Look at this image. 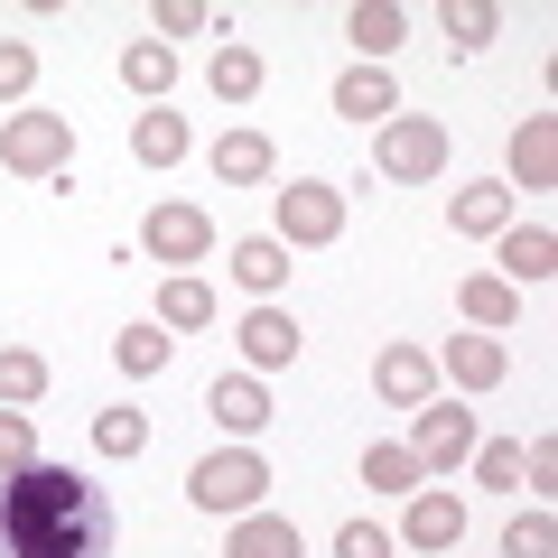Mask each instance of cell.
<instances>
[{
	"label": "cell",
	"mask_w": 558,
	"mask_h": 558,
	"mask_svg": "<svg viewBox=\"0 0 558 558\" xmlns=\"http://www.w3.org/2000/svg\"><path fill=\"white\" fill-rule=\"evenodd\" d=\"M0 558H112V494L47 457L0 475Z\"/></svg>",
	"instance_id": "6da1fadb"
},
{
	"label": "cell",
	"mask_w": 558,
	"mask_h": 558,
	"mask_svg": "<svg viewBox=\"0 0 558 558\" xmlns=\"http://www.w3.org/2000/svg\"><path fill=\"white\" fill-rule=\"evenodd\" d=\"M260 494H270V465L252 457V447H215V457L196 465V475H186V502H196V512H260Z\"/></svg>",
	"instance_id": "7a4b0ae2"
},
{
	"label": "cell",
	"mask_w": 558,
	"mask_h": 558,
	"mask_svg": "<svg viewBox=\"0 0 558 558\" xmlns=\"http://www.w3.org/2000/svg\"><path fill=\"white\" fill-rule=\"evenodd\" d=\"M373 159H381V178H400V186L447 178V121H428V112H391V121H381V140H373Z\"/></svg>",
	"instance_id": "3957f363"
},
{
	"label": "cell",
	"mask_w": 558,
	"mask_h": 558,
	"mask_svg": "<svg viewBox=\"0 0 558 558\" xmlns=\"http://www.w3.org/2000/svg\"><path fill=\"white\" fill-rule=\"evenodd\" d=\"M0 168H20V178H65L75 168V121L65 112H20L0 131Z\"/></svg>",
	"instance_id": "277c9868"
},
{
	"label": "cell",
	"mask_w": 558,
	"mask_h": 558,
	"mask_svg": "<svg viewBox=\"0 0 558 558\" xmlns=\"http://www.w3.org/2000/svg\"><path fill=\"white\" fill-rule=\"evenodd\" d=\"M270 223H279L270 242H299V252H317V242H336V233H344V186H317V178L279 186Z\"/></svg>",
	"instance_id": "5b68a950"
},
{
	"label": "cell",
	"mask_w": 558,
	"mask_h": 558,
	"mask_svg": "<svg viewBox=\"0 0 558 558\" xmlns=\"http://www.w3.org/2000/svg\"><path fill=\"white\" fill-rule=\"evenodd\" d=\"M418 457V475H438V465H465L475 457V410H457V400H418L410 410V438H400Z\"/></svg>",
	"instance_id": "8992f818"
},
{
	"label": "cell",
	"mask_w": 558,
	"mask_h": 558,
	"mask_svg": "<svg viewBox=\"0 0 558 558\" xmlns=\"http://www.w3.org/2000/svg\"><path fill=\"white\" fill-rule=\"evenodd\" d=\"M373 391L391 400V410H418V400H438V354H428V344H381Z\"/></svg>",
	"instance_id": "52a82bcc"
},
{
	"label": "cell",
	"mask_w": 558,
	"mask_h": 558,
	"mask_svg": "<svg viewBox=\"0 0 558 558\" xmlns=\"http://www.w3.org/2000/svg\"><path fill=\"white\" fill-rule=\"evenodd\" d=\"M149 260H205L215 252V215L205 205H149Z\"/></svg>",
	"instance_id": "ba28073f"
},
{
	"label": "cell",
	"mask_w": 558,
	"mask_h": 558,
	"mask_svg": "<svg viewBox=\"0 0 558 558\" xmlns=\"http://www.w3.org/2000/svg\"><path fill=\"white\" fill-rule=\"evenodd\" d=\"M233 344H242V363H252V373H279V363H299V317H289V307H252V317L233 326Z\"/></svg>",
	"instance_id": "9c48e42d"
},
{
	"label": "cell",
	"mask_w": 558,
	"mask_h": 558,
	"mask_svg": "<svg viewBox=\"0 0 558 558\" xmlns=\"http://www.w3.org/2000/svg\"><path fill=\"white\" fill-rule=\"evenodd\" d=\"M400 531H410V549L447 558V549L465 539V502H457V494H428V484H418V494H410V521H400Z\"/></svg>",
	"instance_id": "30bf717a"
},
{
	"label": "cell",
	"mask_w": 558,
	"mask_h": 558,
	"mask_svg": "<svg viewBox=\"0 0 558 558\" xmlns=\"http://www.w3.org/2000/svg\"><path fill=\"white\" fill-rule=\"evenodd\" d=\"M336 112H344V121H373V131H381V121L400 112L391 65H344V75H336Z\"/></svg>",
	"instance_id": "8fae6325"
},
{
	"label": "cell",
	"mask_w": 558,
	"mask_h": 558,
	"mask_svg": "<svg viewBox=\"0 0 558 558\" xmlns=\"http://www.w3.org/2000/svg\"><path fill=\"white\" fill-rule=\"evenodd\" d=\"M502 242V270L494 279H512V289H539V279L558 270V233L549 223H512V233H494Z\"/></svg>",
	"instance_id": "7c38bea8"
},
{
	"label": "cell",
	"mask_w": 558,
	"mask_h": 558,
	"mask_svg": "<svg viewBox=\"0 0 558 558\" xmlns=\"http://www.w3.org/2000/svg\"><path fill=\"white\" fill-rule=\"evenodd\" d=\"M457 307H465L475 336H502V326L521 317V289H512V279H494V270H465L457 279Z\"/></svg>",
	"instance_id": "4fadbf2b"
},
{
	"label": "cell",
	"mask_w": 558,
	"mask_h": 558,
	"mask_svg": "<svg viewBox=\"0 0 558 558\" xmlns=\"http://www.w3.org/2000/svg\"><path fill=\"white\" fill-rule=\"evenodd\" d=\"M512 178L521 186H558V112H531L512 131Z\"/></svg>",
	"instance_id": "5bb4252c"
},
{
	"label": "cell",
	"mask_w": 558,
	"mask_h": 558,
	"mask_svg": "<svg viewBox=\"0 0 558 558\" xmlns=\"http://www.w3.org/2000/svg\"><path fill=\"white\" fill-rule=\"evenodd\" d=\"M233 279H242V289H252L260 307H270L279 289H289V242H270V233H252V242H233Z\"/></svg>",
	"instance_id": "9a60e30c"
},
{
	"label": "cell",
	"mask_w": 558,
	"mask_h": 558,
	"mask_svg": "<svg viewBox=\"0 0 558 558\" xmlns=\"http://www.w3.org/2000/svg\"><path fill=\"white\" fill-rule=\"evenodd\" d=\"M205 410H215L223 428H233V438H260V428H270V391H260L252 373H233V381H215V391H205Z\"/></svg>",
	"instance_id": "2e32d148"
},
{
	"label": "cell",
	"mask_w": 558,
	"mask_h": 558,
	"mask_svg": "<svg viewBox=\"0 0 558 558\" xmlns=\"http://www.w3.org/2000/svg\"><path fill=\"white\" fill-rule=\"evenodd\" d=\"M344 38L363 47V65H381V57H391L400 38H410V10H400V0H363L354 20H344Z\"/></svg>",
	"instance_id": "e0dca14e"
},
{
	"label": "cell",
	"mask_w": 558,
	"mask_h": 558,
	"mask_svg": "<svg viewBox=\"0 0 558 558\" xmlns=\"http://www.w3.org/2000/svg\"><path fill=\"white\" fill-rule=\"evenodd\" d=\"M121 84H131L140 102H168V84H178V47L131 38V47H121Z\"/></svg>",
	"instance_id": "ac0fdd59"
},
{
	"label": "cell",
	"mask_w": 558,
	"mask_h": 558,
	"mask_svg": "<svg viewBox=\"0 0 558 558\" xmlns=\"http://www.w3.org/2000/svg\"><path fill=\"white\" fill-rule=\"evenodd\" d=\"M447 373H457L465 391H494V381L512 373V354H502V336H447Z\"/></svg>",
	"instance_id": "d6986e66"
},
{
	"label": "cell",
	"mask_w": 558,
	"mask_h": 558,
	"mask_svg": "<svg viewBox=\"0 0 558 558\" xmlns=\"http://www.w3.org/2000/svg\"><path fill=\"white\" fill-rule=\"evenodd\" d=\"M131 159H140V168H178V159H186V121L149 102V112L131 121Z\"/></svg>",
	"instance_id": "ffe728a7"
},
{
	"label": "cell",
	"mask_w": 558,
	"mask_h": 558,
	"mask_svg": "<svg viewBox=\"0 0 558 558\" xmlns=\"http://www.w3.org/2000/svg\"><path fill=\"white\" fill-rule=\"evenodd\" d=\"M447 223L457 233H512V186H457V205H447Z\"/></svg>",
	"instance_id": "44dd1931"
},
{
	"label": "cell",
	"mask_w": 558,
	"mask_h": 558,
	"mask_svg": "<svg viewBox=\"0 0 558 558\" xmlns=\"http://www.w3.org/2000/svg\"><path fill=\"white\" fill-rule=\"evenodd\" d=\"M233 558H307V549H299V521L242 512V521H233Z\"/></svg>",
	"instance_id": "7402d4cb"
},
{
	"label": "cell",
	"mask_w": 558,
	"mask_h": 558,
	"mask_svg": "<svg viewBox=\"0 0 558 558\" xmlns=\"http://www.w3.org/2000/svg\"><path fill=\"white\" fill-rule=\"evenodd\" d=\"M215 178L223 186H260V178H270V140H260V131H223L215 140Z\"/></svg>",
	"instance_id": "603a6c76"
},
{
	"label": "cell",
	"mask_w": 558,
	"mask_h": 558,
	"mask_svg": "<svg viewBox=\"0 0 558 558\" xmlns=\"http://www.w3.org/2000/svg\"><path fill=\"white\" fill-rule=\"evenodd\" d=\"M363 484H373V494H418V457L400 438H373L363 447Z\"/></svg>",
	"instance_id": "cb8c5ba5"
},
{
	"label": "cell",
	"mask_w": 558,
	"mask_h": 558,
	"mask_svg": "<svg viewBox=\"0 0 558 558\" xmlns=\"http://www.w3.org/2000/svg\"><path fill=\"white\" fill-rule=\"evenodd\" d=\"M38 391H47V354H28V344H0V410H28Z\"/></svg>",
	"instance_id": "d4e9b609"
},
{
	"label": "cell",
	"mask_w": 558,
	"mask_h": 558,
	"mask_svg": "<svg viewBox=\"0 0 558 558\" xmlns=\"http://www.w3.org/2000/svg\"><path fill=\"white\" fill-rule=\"evenodd\" d=\"M438 28H447V47H457V57H475V47L502 28V10H494V0H447V10H438Z\"/></svg>",
	"instance_id": "484cf974"
},
{
	"label": "cell",
	"mask_w": 558,
	"mask_h": 558,
	"mask_svg": "<svg viewBox=\"0 0 558 558\" xmlns=\"http://www.w3.org/2000/svg\"><path fill=\"white\" fill-rule=\"evenodd\" d=\"M159 326H215V289H205L196 270H178L159 289Z\"/></svg>",
	"instance_id": "4316f807"
},
{
	"label": "cell",
	"mask_w": 558,
	"mask_h": 558,
	"mask_svg": "<svg viewBox=\"0 0 558 558\" xmlns=\"http://www.w3.org/2000/svg\"><path fill=\"white\" fill-rule=\"evenodd\" d=\"M112 363L140 381H159L168 373V326H131V336H112Z\"/></svg>",
	"instance_id": "83f0119b"
},
{
	"label": "cell",
	"mask_w": 558,
	"mask_h": 558,
	"mask_svg": "<svg viewBox=\"0 0 558 558\" xmlns=\"http://www.w3.org/2000/svg\"><path fill=\"white\" fill-rule=\"evenodd\" d=\"M205 84H215V102H252L260 94V57L252 47H215V75Z\"/></svg>",
	"instance_id": "f1b7e54d"
},
{
	"label": "cell",
	"mask_w": 558,
	"mask_h": 558,
	"mask_svg": "<svg viewBox=\"0 0 558 558\" xmlns=\"http://www.w3.org/2000/svg\"><path fill=\"white\" fill-rule=\"evenodd\" d=\"M475 484L484 494H521V438H475Z\"/></svg>",
	"instance_id": "f546056e"
},
{
	"label": "cell",
	"mask_w": 558,
	"mask_h": 558,
	"mask_svg": "<svg viewBox=\"0 0 558 558\" xmlns=\"http://www.w3.org/2000/svg\"><path fill=\"white\" fill-rule=\"evenodd\" d=\"M140 447H149V418L140 410H102L94 418V457H140Z\"/></svg>",
	"instance_id": "4dcf8cb0"
},
{
	"label": "cell",
	"mask_w": 558,
	"mask_h": 558,
	"mask_svg": "<svg viewBox=\"0 0 558 558\" xmlns=\"http://www.w3.org/2000/svg\"><path fill=\"white\" fill-rule=\"evenodd\" d=\"M502 558H558V521L549 512H521L512 531H502Z\"/></svg>",
	"instance_id": "1f68e13d"
},
{
	"label": "cell",
	"mask_w": 558,
	"mask_h": 558,
	"mask_svg": "<svg viewBox=\"0 0 558 558\" xmlns=\"http://www.w3.org/2000/svg\"><path fill=\"white\" fill-rule=\"evenodd\" d=\"M20 465H38V428L28 410H0V475H20Z\"/></svg>",
	"instance_id": "d6a6232c"
},
{
	"label": "cell",
	"mask_w": 558,
	"mask_h": 558,
	"mask_svg": "<svg viewBox=\"0 0 558 558\" xmlns=\"http://www.w3.org/2000/svg\"><path fill=\"white\" fill-rule=\"evenodd\" d=\"M28 84H38V47H28V38H0V102H20Z\"/></svg>",
	"instance_id": "836d02e7"
},
{
	"label": "cell",
	"mask_w": 558,
	"mask_h": 558,
	"mask_svg": "<svg viewBox=\"0 0 558 558\" xmlns=\"http://www.w3.org/2000/svg\"><path fill=\"white\" fill-rule=\"evenodd\" d=\"M336 558H391V531H381V521H344V531H336Z\"/></svg>",
	"instance_id": "e575fe53"
},
{
	"label": "cell",
	"mask_w": 558,
	"mask_h": 558,
	"mask_svg": "<svg viewBox=\"0 0 558 558\" xmlns=\"http://www.w3.org/2000/svg\"><path fill=\"white\" fill-rule=\"evenodd\" d=\"M196 28H215L205 0H168V10H159V47H168V38H196Z\"/></svg>",
	"instance_id": "d590c367"
},
{
	"label": "cell",
	"mask_w": 558,
	"mask_h": 558,
	"mask_svg": "<svg viewBox=\"0 0 558 558\" xmlns=\"http://www.w3.org/2000/svg\"><path fill=\"white\" fill-rule=\"evenodd\" d=\"M521 484H539V494L558 484V447H549V438H531V447H521Z\"/></svg>",
	"instance_id": "8d00e7d4"
}]
</instances>
